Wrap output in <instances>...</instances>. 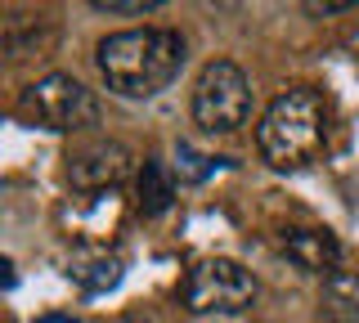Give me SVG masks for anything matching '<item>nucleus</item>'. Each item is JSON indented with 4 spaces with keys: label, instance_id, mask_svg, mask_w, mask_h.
Returning <instances> with one entry per match:
<instances>
[{
    "label": "nucleus",
    "instance_id": "9d476101",
    "mask_svg": "<svg viewBox=\"0 0 359 323\" xmlns=\"http://www.w3.org/2000/svg\"><path fill=\"white\" fill-rule=\"evenodd\" d=\"M67 274H72L86 292H108V287L121 283V261L108 256V252H81V256H72V270Z\"/></svg>",
    "mask_w": 359,
    "mask_h": 323
},
{
    "label": "nucleus",
    "instance_id": "9b49d317",
    "mask_svg": "<svg viewBox=\"0 0 359 323\" xmlns=\"http://www.w3.org/2000/svg\"><path fill=\"white\" fill-rule=\"evenodd\" d=\"M216 158H207V153H198L194 144H175V162H171V171H175V180L180 184H202L211 171H216Z\"/></svg>",
    "mask_w": 359,
    "mask_h": 323
},
{
    "label": "nucleus",
    "instance_id": "6e6552de",
    "mask_svg": "<svg viewBox=\"0 0 359 323\" xmlns=\"http://www.w3.org/2000/svg\"><path fill=\"white\" fill-rule=\"evenodd\" d=\"M0 41H5V54H9V59H32V54L45 59V54L54 50V27L45 23L41 14H9Z\"/></svg>",
    "mask_w": 359,
    "mask_h": 323
},
{
    "label": "nucleus",
    "instance_id": "4468645a",
    "mask_svg": "<svg viewBox=\"0 0 359 323\" xmlns=\"http://www.w3.org/2000/svg\"><path fill=\"white\" fill-rule=\"evenodd\" d=\"M346 9H355V0H310L306 14H346Z\"/></svg>",
    "mask_w": 359,
    "mask_h": 323
},
{
    "label": "nucleus",
    "instance_id": "f8f14e48",
    "mask_svg": "<svg viewBox=\"0 0 359 323\" xmlns=\"http://www.w3.org/2000/svg\"><path fill=\"white\" fill-rule=\"evenodd\" d=\"M323 292H328V301L341 315H351V319H359V274H351V270H337L332 278H323Z\"/></svg>",
    "mask_w": 359,
    "mask_h": 323
},
{
    "label": "nucleus",
    "instance_id": "f257e3e1",
    "mask_svg": "<svg viewBox=\"0 0 359 323\" xmlns=\"http://www.w3.org/2000/svg\"><path fill=\"white\" fill-rule=\"evenodd\" d=\"M189 50L175 27H126L99 41L95 63L112 95L121 99H153L180 76Z\"/></svg>",
    "mask_w": 359,
    "mask_h": 323
},
{
    "label": "nucleus",
    "instance_id": "ddd939ff",
    "mask_svg": "<svg viewBox=\"0 0 359 323\" xmlns=\"http://www.w3.org/2000/svg\"><path fill=\"white\" fill-rule=\"evenodd\" d=\"M90 9L108 18H144V14H157L162 0H90Z\"/></svg>",
    "mask_w": 359,
    "mask_h": 323
},
{
    "label": "nucleus",
    "instance_id": "dca6fc26",
    "mask_svg": "<svg viewBox=\"0 0 359 323\" xmlns=\"http://www.w3.org/2000/svg\"><path fill=\"white\" fill-rule=\"evenodd\" d=\"M36 323H81L76 315H63V310H50V315H41Z\"/></svg>",
    "mask_w": 359,
    "mask_h": 323
},
{
    "label": "nucleus",
    "instance_id": "39448f33",
    "mask_svg": "<svg viewBox=\"0 0 359 323\" xmlns=\"http://www.w3.org/2000/svg\"><path fill=\"white\" fill-rule=\"evenodd\" d=\"M256 274L247 265L229 261V256H207L180 283V305L189 315H243L256 305Z\"/></svg>",
    "mask_w": 359,
    "mask_h": 323
},
{
    "label": "nucleus",
    "instance_id": "2eb2a0df",
    "mask_svg": "<svg viewBox=\"0 0 359 323\" xmlns=\"http://www.w3.org/2000/svg\"><path fill=\"white\" fill-rule=\"evenodd\" d=\"M108 323H162L153 315V310H144V305H135V310H121V315H112Z\"/></svg>",
    "mask_w": 359,
    "mask_h": 323
},
{
    "label": "nucleus",
    "instance_id": "20e7f679",
    "mask_svg": "<svg viewBox=\"0 0 359 323\" xmlns=\"http://www.w3.org/2000/svg\"><path fill=\"white\" fill-rule=\"evenodd\" d=\"M18 113L41 130L54 135H76V130L99 126V99L90 85H81L72 72H50L32 81L18 99Z\"/></svg>",
    "mask_w": 359,
    "mask_h": 323
},
{
    "label": "nucleus",
    "instance_id": "423d86ee",
    "mask_svg": "<svg viewBox=\"0 0 359 323\" xmlns=\"http://www.w3.org/2000/svg\"><path fill=\"white\" fill-rule=\"evenodd\" d=\"M135 171V153L121 139H95L86 149L67 153V184L76 193H108Z\"/></svg>",
    "mask_w": 359,
    "mask_h": 323
},
{
    "label": "nucleus",
    "instance_id": "1a4fd4ad",
    "mask_svg": "<svg viewBox=\"0 0 359 323\" xmlns=\"http://www.w3.org/2000/svg\"><path fill=\"white\" fill-rule=\"evenodd\" d=\"M175 171L171 162L162 158H144L140 166V184H135V207L144 211V216H162V211H171L175 202Z\"/></svg>",
    "mask_w": 359,
    "mask_h": 323
},
{
    "label": "nucleus",
    "instance_id": "7ed1b4c3",
    "mask_svg": "<svg viewBox=\"0 0 359 323\" xmlns=\"http://www.w3.org/2000/svg\"><path fill=\"white\" fill-rule=\"evenodd\" d=\"M189 113L202 135H238L252 117V81L233 59H211L194 81Z\"/></svg>",
    "mask_w": 359,
    "mask_h": 323
},
{
    "label": "nucleus",
    "instance_id": "f03ea898",
    "mask_svg": "<svg viewBox=\"0 0 359 323\" xmlns=\"http://www.w3.org/2000/svg\"><path fill=\"white\" fill-rule=\"evenodd\" d=\"M328 135H332L328 99L314 85H292L261 113L256 149H261V162L274 171H306L328 149Z\"/></svg>",
    "mask_w": 359,
    "mask_h": 323
},
{
    "label": "nucleus",
    "instance_id": "0eeeda50",
    "mask_svg": "<svg viewBox=\"0 0 359 323\" xmlns=\"http://www.w3.org/2000/svg\"><path fill=\"white\" fill-rule=\"evenodd\" d=\"M283 252L297 270L319 274V278H332L337 265H341V242H337L332 229H287Z\"/></svg>",
    "mask_w": 359,
    "mask_h": 323
}]
</instances>
